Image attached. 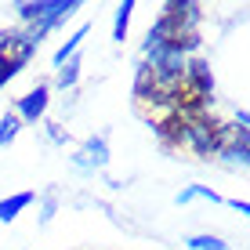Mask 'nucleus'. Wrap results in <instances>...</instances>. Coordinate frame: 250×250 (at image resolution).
<instances>
[{
    "label": "nucleus",
    "instance_id": "13",
    "mask_svg": "<svg viewBox=\"0 0 250 250\" xmlns=\"http://www.w3.org/2000/svg\"><path fill=\"white\" fill-rule=\"evenodd\" d=\"M229 207H232V210H239V214H250V203L247 200H225Z\"/></svg>",
    "mask_w": 250,
    "mask_h": 250
},
{
    "label": "nucleus",
    "instance_id": "4",
    "mask_svg": "<svg viewBox=\"0 0 250 250\" xmlns=\"http://www.w3.org/2000/svg\"><path fill=\"white\" fill-rule=\"evenodd\" d=\"M47 102H51V87L47 83H37L33 91H25L19 102H15V116L22 120V124H37V120H44L47 113Z\"/></svg>",
    "mask_w": 250,
    "mask_h": 250
},
{
    "label": "nucleus",
    "instance_id": "8",
    "mask_svg": "<svg viewBox=\"0 0 250 250\" xmlns=\"http://www.w3.org/2000/svg\"><path fill=\"white\" fill-rule=\"evenodd\" d=\"M80 62H83V58H80V51H76V55L69 58L62 69H58V80H55V83H58L62 91H73L76 83H80Z\"/></svg>",
    "mask_w": 250,
    "mask_h": 250
},
{
    "label": "nucleus",
    "instance_id": "9",
    "mask_svg": "<svg viewBox=\"0 0 250 250\" xmlns=\"http://www.w3.org/2000/svg\"><path fill=\"white\" fill-rule=\"evenodd\" d=\"M131 15H134V0H124V4L116 7V22H113V40H116V44H124V40H127Z\"/></svg>",
    "mask_w": 250,
    "mask_h": 250
},
{
    "label": "nucleus",
    "instance_id": "3",
    "mask_svg": "<svg viewBox=\"0 0 250 250\" xmlns=\"http://www.w3.org/2000/svg\"><path fill=\"white\" fill-rule=\"evenodd\" d=\"M37 51V40L29 37V33H19V29H11V33H0V62H7V65H25L29 62V55Z\"/></svg>",
    "mask_w": 250,
    "mask_h": 250
},
{
    "label": "nucleus",
    "instance_id": "6",
    "mask_svg": "<svg viewBox=\"0 0 250 250\" xmlns=\"http://www.w3.org/2000/svg\"><path fill=\"white\" fill-rule=\"evenodd\" d=\"M37 203V192H29V188H22V192H15V196H7V200H0V221L4 225H11L15 218L25 210V207H33Z\"/></svg>",
    "mask_w": 250,
    "mask_h": 250
},
{
    "label": "nucleus",
    "instance_id": "11",
    "mask_svg": "<svg viewBox=\"0 0 250 250\" xmlns=\"http://www.w3.org/2000/svg\"><path fill=\"white\" fill-rule=\"evenodd\" d=\"M192 200H210V203H221V196L214 192V188H207V185H188L178 192V203H192Z\"/></svg>",
    "mask_w": 250,
    "mask_h": 250
},
{
    "label": "nucleus",
    "instance_id": "10",
    "mask_svg": "<svg viewBox=\"0 0 250 250\" xmlns=\"http://www.w3.org/2000/svg\"><path fill=\"white\" fill-rule=\"evenodd\" d=\"M19 131H22V120L15 116V113H4V116H0V149H7V145L19 138Z\"/></svg>",
    "mask_w": 250,
    "mask_h": 250
},
{
    "label": "nucleus",
    "instance_id": "12",
    "mask_svg": "<svg viewBox=\"0 0 250 250\" xmlns=\"http://www.w3.org/2000/svg\"><path fill=\"white\" fill-rule=\"evenodd\" d=\"M185 247L188 250H229V243H225V239H218V236H188Z\"/></svg>",
    "mask_w": 250,
    "mask_h": 250
},
{
    "label": "nucleus",
    "instance_id": "7",
    "mask_svg": "<svg viewBox=\"0 0 250 250\" xmlns=\"http://www.w3.org/2000/svg\"><path fill=\"white\" fill-rule=\"evenodd\" d=\"M83 37H87V25H80V29H76L73 37H69L65 44H62V47L55 51V55H51V65H55V69H62V65L69 62V58H73L76 51H80V44H83Z\"/></svg>",
    "mask_w": 250,
    "mask_h": 250
},
{
    "label": "nucleus",
    "instance_id": "2",
    "mask_svg": "<svg viewBox=\"0 0 250 250\" xmlns=\"http://www.w3.org/2000/svg\"><path fill=\"white\" fill-rule=\"evenodd\" d=\"M182 145H188L196 156H214L218 152V127H210L207 120H192L182 127Z\"/></svg>",
    "mask_w": 250,
    "mask_h": 250
},
{
    "label": "nucleus",
    "instance_id": "1",
    "mask_svg": "<svg viewBox=\"0 0 250 250\" xmlns=\"http://www.w3.org/2000/svg\"><path fill=\"white\" fill-rule=\"evenodd\" d=\"M15 11H19V19L29 25L25 33L40 44V40H44L47 33H55L73 11H80V4H76V0H33V4H19Z\"/></svg>",
    "mask_w": 250,
    "mask_h": 250
},
{
    "label": "nucleus",
    "instance_id": "14",
    "mask_svg": "<svg viewBox=\"0 0 250 250\" xmlns=\"http://www.w3.org/2000/svg\"><path fill=\"white\" fill-rule=\"evenodd\" d=\"M55 210H58V203L47 200V203H44V214H40V221H51V214H55Z\"/></svg>",
    "mask_w": 250,
    "mask_h": 250
},
{
    "label": "nucleus",
    "instance_id": "5",
    "mask_svg": "<svg viewBox=\"0 0 250 250\" xmlns=\"http://www.w3.org/2000/svg\"><path fill=\"white\" fill-rule=\"evenodd\" d=\"M73 163H76V170H102V167L109 163V145H105V138H87V142L73 152Z\"/></svg>",
    "mask_w": 250,
    "mask_h": 250
}]
</instances>
